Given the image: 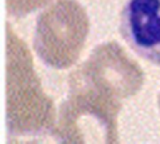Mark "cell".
I'll return each instance as SVG.
<instances>
[{"label":"cell","mask_w":160,"mask_h":144,"mask_svg":"<svg viewBox=\"0 0 160 144\" xmlns=\"http://www.w3.org/2000/svg\"><path fill=\"white\" fill-rule=\"evenodd\" d=\"M6 125L10 136L54 135L52 99L42 90L26 43L6 26Z\"/></svg>","instance_id":"cell-1"},{"label":"cell","mask_w":160,"mask_h":144,"mask_svg":"<svg viewBox=\"0 0 160 144\" xmlns=\"http://www.w3.org/2000/svg\"><path fill=\"white\" fill-rule=\"evenodd\" d=\"M68 88L54 136L61 143H116L122 101L72 75L68 78Z\"/></svg>","instance_id":"cell-2"},{"label":"cell","mask_w":160,"mask_h":144,"mask_svg":"<svg viewBox=\"0 0 160 144\" xmlns=\"http://www.w3.org/2000/svg\"><path fill=\"white\" fill-rule=\"evenodd\" d=\"M90 23L76 0H56L36 19L34 49L50 68L68 69L82 53Z\"/></svg>","instance_id":"cell-3"},{"label":"cell","mask_w":160,"mask_h":144,"mask_svg":"<svg viewBox=\"0 0 160 144\" xmlns=\"http://www.w3.org/2000/svg\"><path fill=\"white\" fill-rule=\"evenodd\" d=\"M71 75L121 101L136 95L145 79L140 65L116 41L95 46Z\"/></svg>","instance_id":"cell-4"},{"label":"cell","mask_w":160,"mask_h":144,"mask_svg":"<svg viewBox=\"0 0 160 144\" xmlns=\"http://www.w3.org/2000/svg\"><path fill=\"white\" fill-rule=\"evenodd\" d=\"M119 30L134 53L160 66V0H128Z\"/></svg>","instance_id":"cell-5"},{"label":"cell","mask_w":160,"mask_h":144,"mask_svg":"<svg viewBox=\"0 0 160 144\" xmlns=\"http://www.w3.org/2000/svg\"><path fill=\"white\" fill-rule=\"evenodd\" d=\"M50 1L51 0H6V10L9 15L20 18L48 5Z\"/></svg>","instance_id":"cell-6"},{"label":"cell","mask_w":160,"mask_h":144,"mask_svg":"<svg viewBox=\"0 0 160 144\" xmlns=\"http://www.w3.org/2000/svg\"><path fill=\"white\" fill-rule=\"evenodd\" d=\"M159 109H160V95H159Z\"/></svg>","instance_id":"cell-7"}]
</instances>
